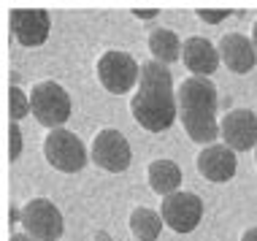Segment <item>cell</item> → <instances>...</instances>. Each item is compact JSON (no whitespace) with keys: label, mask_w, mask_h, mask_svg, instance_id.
Segmentation results:
<instances>
[{"label":"cell","mask_w":257,"mask_h":241,"mask_svg":"<svg viewBox=\"0 0 257 241\" xmlns=\"http://www.w3.org/2000/svg\"><path fill=\"white\" fill-rule=\"evenodd\" d=\"M171 71L163 63H144L141 79H138V92L130 100L133 119L149 133H163L173 125L179 116V103L173 95Z\"/></svg>","instance_id":"obj_1"},{"label":"cell","mask_w":257,"mask_h":241,"mask_svg":"<svg viewBox=\"0 0 257 241\" xmlns=\"http://www.w3.org/2000/svg\"><path fill=\"white\" fill-rule=\"evenodd\" d=\"M179 103V119L192 141L211 147L214 139H219V122H217V87L206 76H190L179 84L176 92Z\"/></svg>","instance_id":"obj_2"},{"label":"cell","mask_w":257,"mask_h":241,"mask_svg":"<svg viewBox=\"0 0 257 241\" xmlns=\"http://www.w3.org/2000/svg\"><path fill=\"white\" fill-rule=\"evenodd\" d=\"M30 108L44 128L57 130L71 116V95L57 81H41L30 89Z\"/></svg>","instance_id":"obj_3"},{"label":"cell","mask_w":257,"mask_h":241,"mask_svg":"<svg viewBox=\"0 0 257 241\" xmlns=\"http://www.w3.org/2000/svg\"><path fill=\"white\" fill-rule=\"evenodd\" d=\"M44 157L52 168L62 171V174H76L87 165V149L76 133L65 128L49 130L44 139Z\"/></svg>","instance_id":"obj_4"},{"label":"cell","mask_w":257,"mask_h":241,"mask_svg":"<svg viewBox=\"0 0 257 241\" xmlns=\"http://www.w3.org/2000/svg\"><path fill=\"white\" fill-rule=\"evenodd\" d=\"M98 79L106 87V92L111 95L130 92L133 84L141 79V65L127 52L111 49L106 54H100V60H98Z\"/></svg>","instance_id":"obj_5"},{"label":"cell","mask_w":257,"mask_h":241,"mask_svg":"<svg viewBox=\"0 0 257 241\" xmlns=\"http://www.w3.org/2000/svg\"><path fill=\"white\" fill-rule=\"evenodd\" d=\"M89 157H92V163L98 165V168L111 171V174H119V171H127L130 160H133V149H130V141L124 139L119 130L106 128L92 139Z\"/></svg>","instance_id":"obj_6"},{"label":"cell","mask_w":257,"mask_h":241,"mask_svg":"<svg viewBox=\"0 0 257 241\" xmlns=\"http://www.w3.org/2000/svg\"><path fill=\"white\" fill-rule=\"evenodd\" d=\"M22 225L25 233L36 241H57L62 236V214L46 198H33L22 206Z\"/></svg>","instance_id":"obj_7"},{"label":"cell","mask_w":257,"mask_h":241,"mask_svg":"<svg viewBox=\"0 0 257 241\" xmlns=\"http://www.w3.org/2000/svg\"><path fill=\"white\" fill-rule=\"evenodd\" d=\"M160 214H163V222L173 233H192L198 228L200 217H203V201H200L195 192L179 190L173 195L163 198Z\"/></svg>","instance_id":"obj_8"},{"label":"cell","mask_w":257,"mask_h":241,"mask_svg":"<svg viewBox=\"0 0 257 241\" xmlns=\"http://www.w3.org/2000/svg\"><path fill=\"white\" fill-rule=\"evenodd\" d=\"M219 139L233 152H249L257 147V114L252 108H230L219 122Z\"/></svg>","instance_id":"obj_9"},{"label":"cell","mask_w":257,"mask_h":241,"mask_svg":"<svg viewBox=\"0 0 257 241\" xmlns=\"http://www.w3.org/2000/svg\"><path fill=\"white\" fill-rule=\"evenodd\" d=\"M52 19L44 9H14L11 11V30L14 38L22 46H41L49 38Z\"/></svg>","instance_id":"obj_10"},{"label":"cell","mask_w":257,"mask_h":241,"mask_svg":"<svg viewBox=\"0 0 257 241\" xmlns=\"http://www.w3.org/2000/svg\"><path fill=\"white\" fill-rule=\"evenodd\" d=\"M235 168H238V160H235V152L225 144H211V147L200 149L198 155V171L200 176L208 179V182H230L235 176Z\"/></svg>","instance_id":"obj_11"},{"label":"cell","mask_w":257,"mask_h":241,"mask_svg":"<svg viewBox=\"0 0 257 241\" xmlns=\"http://www.w3.org/2000/svg\"><path fill=\"white\" fill-rule=\"evenodd\" d=\"M219 60L230 68L233 73H249L257 63V49L252 38L241 36V33H227L219 41Z\"/></svg>","instance_id":"obj_12"},{"label":"cell","mask_w":257,"mask_h":241,"mask_svg":"<svg viewBox=\"0 0 257 241\" xmlns=\"http://www.w3.org/2000/svg\"><path fill=\"white\" fill-rule=\"evenodd\" d=\"M182 60L187 65V71H192V76H211L219 65V49L203 36H192L184 41Z\"/></svg>","instance_id":"obj_13"},{"label":"cell","mask_w":257,"mask_h":241,"mask_svg":"<svg viewBox=\"0 0 257 241\" xmlns=\"http://www.w3.org/2000/svg\"><path fill=\"white\" fill-rule=\"evenodd\" d=\"M179 184H182V168L173 160H155L149 165V187L157 195H173V192H179Z\"/></svg>","instance_id":"obj_14"},{"label":"cell","mask_w":257,"mask_h":241,"mask_svg":"<svg viewBox=\"0 0 257 241\" xmlns=\"http://www.w3.org/2000/svg\"><path fill=\"white\" fill-rule=\"evenodd\" d=\"M182 49L184 44L179 41V36L173 30H165V27H157V30H152L149 36V52L157 57V63L168 65L173 60L182 57Z\"/></svg>","instance_id":"obj_15"},{"label":"cell","mask_w":257,"mask_h":241,"mask_svg":"<svg viewBox=\"0 0 257 241\" xmlns=\"http://www.w3.org/2000/svg\"><path fill=\"white\" fill-rule=\"evenodd\" d=\"M130 230L138 241H157L160 230H163V214L147 209V206H138L130 214Z\"/></svg>","instance_id":"obj_16"},{"label":"cell","mask_w":257,"mask_h":241,"mask_svg":"<svg viewBox=\"0 0 257 241\" xmlns=\"http://www.w3.org/2000/svg\"><path fill=\"white\" fill-rule=\"evenodd\" d=\"M9 108H11V122H19L22 116H27L33 111V108H30V98H25V92L19 87L9 89Z\"/></svg>","instance_id":"obj_17"},{"label":"cell","mask_w":257,"mask_h":241,"mask_svg":"<svg viewBox=\"0 0 257 241\" xmlns=\"http://www.w3.org/2000/svg\"><path fill=\"white\" fill-rule=\"evenodd\" d=\"M19 155H22V130H19L17 122H11V128H9V157L17 160Z\"/></svg>","instance_id":"obj_18"},{"label":"cell","mask_w":257,"mask_h":241,"mask_svg":"<svg viewBox=\"0 0 257 241\" xmlns=\"http://www.w3.org/2000/svg\"><path fill=\"white\" fill-rule=\"evenodd\" d=\"M195 14H198V19H203V22H208V25H217L227 17V11H206V9H198Z\"/></svg>","instance_id":"obj_19"},{"label":"cell","mask_w":257,"mask_h":241,"mask_svg":"<svg viewBox=\"0 0 257 241\" xmlns=\"http://www.w3.org/2000/svg\"><path fill=\"white\" fill-rule=\"evenodd\" d=\"M241 241H257V228H249V230H244V236H241Z\"/></svg>","instance_id":"obj_20"},{"label":"cell","mask_w":257,"mask_h":241,"mask_svg":"<svg viewBox=\"0 0 257 241\" xmlns=\"http://www.w3.org/2000/svg\"><path fill=\"white\" fill-rule=\"evenodd\" d=\"M138 19H152V17H157V11H133Z\"/></svg>","instance_id":"obj_21"},{"label":"cell","mask_w":257,"mask_h":241,"mask_svg":"<svg viewBox=\"0 0 257 241\" xmlns=\"http://www.w3.org/2000/svg\"><path fill=\"white\" fill-rule=\"evenodd\" d=\"M11 241H36L33 236H27V233H14V238Z\"/></svg>","instance_id":"obj_22"},{"label":"cell","mask_w":257,"mask_h":241,"mask_svg":"<svg viewBox=\"0 0 257 241\" xmlns=\"http://www.w3.org/2000/svg\"><path fill=\"white\" fill-rule=\"evenodd\" d=\"M252 44H254V49H257V22H254V27H252Z\"/></svg>","instance_id":"obj_23"},{"label":"cell","mask_w":257,"mask_h":241,"mask_svg":"<svg viewBox=\"0 0 257 241\" xmlns=\"http://www.w3.org/2000/svg\"><path fill=\"white\" fill-rule=\"evenodd\" d=\"M254 160H257V147H254Z\"/></svg>","instance_id":"obj_24"}]
</instances>
